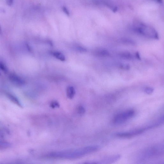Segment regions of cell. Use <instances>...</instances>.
Masks as SVG:
<instances>
[{
  "instance_id": "obj_1",
  "label": "cell",
  "mask_w": 164,
  "mask_h": 164,
  "mask_svg": "<svg viewBox=\"0 0 164 164\" xmlns=\"http://www.w3.org/2000/svg\"><path fill=\"white\" fill-rule=\"evenodd\" d=\"M99 146H87L81 149L49 153L44 156L48 158L73 159L80 158L87 154L96 152L100 149Z\"/></svg>"
},
{
  "instance_id": "obj_2",
  "label": "cell",
  "mask_w": 164,
  "mask_h": 164,
  "mask_svg": "<svg viewBox=\"0 0 164 164\" xmlns=\"http://www.w3.org/2000/svg\"><path fill=\"white\" fill-rule=\"evenodd\" d=\"M135 32L144 36L155 39L159 38L158 34L154 28L140 22H136L132 26Z\"/></svg>"
},
{
  "instance_id": "obj_3",
  "label": "cell",
  "mask_w": 164,
  "mask_h": 164,
  "mask_svg": "<svg viewBox=\"0 0 164 164\" xmlns=\"http://www.w3.org/2000/svg\"><path fill=\"white\" fill-rule=\"evenodd\" d=\"M135 112L133 110H130L123 112L116 115L113 122L115 124H120L127 121L134 116Z\"/></svg>"
},
{
  "instance_id": "obj_4",
  "label": "cell",
  "mask_w": 164,
  "mask_h": 164,
  "mask_svg": "<svg viewBox=\"0 0 164 164\" xmlns=\"http://www.w3.org/2000/svg\"><path fill=\"white\" fill-rule=\"evenodd\" d=\"M146 131L145 128L136 129L126 132H118L115 134L116 136L121 138H129L140 135Z\"/></svg>"
},
{
  "instance_id": "obj_5",
  "label": "cell",
  "mask_w": 164,
  "mask_h": 164,
  "mask_svg": "<svg viewBox=\"0 0 164 164\" xmlns=\"http://www.w3.org/2000/svg\"><path fill=\"white\" fill-rule=\"evenodd\" d=\"M9 78L12 83L17 85L23 86L26 83V81L22 78L15 74H10Z\"/></svg>"
},
{
  "instance_id": "obj_6",
  "label": "cell",
  "mask_w": 164,
  "mask_h": 164,
  "mask_svg": "<svg viewBox=\"0 0 164 164\" xmlns=\"http://www.w3.org/2000/svg\"><path fill=\"white\" fill-rule=\"evenodd\" d=\"M121 157L119 154L116 155L108 156L105 157L99 162H97V163L111 164L117 161Z\"/></svg>"
},
{
  "instance_id": "obj_7",
  "label": "cell",
  "mask_w": 164,
  "mask_h": 164,
  "mask_svg": "<svg viewBox=\"0 0 164 164\" xmlns=\"http://www.w3.org/2000/svg\"><path fill=\"white\" fill-rule=\"evenodd\" d=\"M98 2L102 5H105L113 12L117 11V7L114 4L109 0H97Z\"/></svg>"
},
{
  "instance_id": "obj_8",
  "label": "cell",
  "mask_w": 164,
  "mask_h": 164,
  "mask_svg": "<svg viewBox=\"0 0 164 164\" xmlns=\"http://www.w3.org/2000/svg\"><path fill=\"white\" fill-rule=\"evenodd\" d=\"M76 92L74 88L72 86H69L67 90V96L69 99H72L74 97Z\"/></svg>"
},
{
  "instance_id": "obj_9",
  "label": "cell",
  "mask_w": 164,
  "mask_h": 164,
  "mask_svg": "<svg viewBox=\"0 0 164 164\" xmlns=\"http://www.w3.org/2000/svg\"><path fill=\"white\" fill-rule=\"evenodd\" d=\"M6 95H7L8 98L11 100L12 102L16 104L18 106L22 107L21 104L16 97L12 95V94L8 93H6Z\"/></svg>"
},
{
  "instance_id": "obj_10",
  "label": "cell",
  "mask_w": 164,
  "mask_h": 164,
  "mask_svg": "<svg viewBox=\"0 0 164 164\" xmlns=\"http://www.w3.org/2000/svg\"><path fill=\"white\" fill-rule=\"evenodd\" d=\"M53 56L55 58L62 61L65 60V57L64 55L62 53L58 52L55 51L52 53Z\"/></svg>"
},
{
  "instance_id": "obj_11",
  "label": "cell",
  "mask_w": 164,
  "mask_h": 164,
  "mask_svg": "<svg viewBox=\"0 0 164 164\" xmlns=\"http://www.w3.org/2000/svg\"><path fill=\"white\" fill-rule=\"evenodd\" d=\"M119 56L122 58L127 60H132L133 56L131 53L128 52H123L120 54Z\"/></svg>"
},
{
  "instance_id": "obj_12",
  "label": "cell",
  "mask_w": 164,
  "mask_h": 164,
  "mask_svg": "<svg viewBox=\"0 0 164 164\" xmlns=\"http://www.w3.org/2000/svg\"><path fill=\"white\" fill-rule=\"evenodd\" d=\"M98 56H107L110 55L109 53L106 49H101L97 51V52Z\"/></svg>"
},
{
  "instance_id": "obj_13",
  "label": "cell",
  "mask_w": 164,
  "mask_h": 164,
  "mask_svg": "<svg viewBox=\"0 0 164 164\" xmlns=\"http://www.w3.org/2000/svg\"><path fill=\"white\" fill-rule=\"evenodd\" d=\"M10 146V144L7 142L0 141V150L7 149Z\"/></svg>"
},
{
  "instance_id": "obj_14",
  "label": "cell",
  "mask_w": 164,
  "mask_h": 164,
  "mask_svg": "<svg viewBox=\"0 0 164 164\" xmlns=\"http://www.w3.org/2000/svg\"><path fill=\"white\" fill-rule=\"evenodd\" d=\"M121 41L122 42L128 44L134 45L135 44L133 40L128 38H122Z\"/></svg>"
},
{
  "instance_id": "obj_15",
  "label": "cell",
  "mask_w": 164,
  "mask_h": 164,
  "mask_svg": "<svg viewBox=\"0 0 164 164\" xmlns=\"http://www.w3.org/2000/svg\"><path fill=\"white\" fill-rule=\"evenodd\" d=\"M0 70L2 71L5 73H7L8 71L7 67L2 62H0Z\"/></svg>"
},
{
  "instance_id": "obj_16",
  "label": "cell",
  "mask_w": 164,
  "mask_h": 164,
  "mask_svg": "<svg viewBox=\"0 0 164 164\" xmlns=\"http://www.w3.org/2000/svg\"><path fill=\"white\" fill-rule=\"evenodd\" d=\"M78 113L80 115H83L85 112V109L82 106L78 107L77 109Z\"/></svg>"
},
{
  "instance_id": "obj_17",
  "label": "cell",
  "mask_w": 164,
  "mask_h": 164,
  "mask_svg": "<svg viewBox=\"0 0 164 164\" xmlns=\"http://www.w3.org/2000/svg\"><path fill=\"white\" fill-rule=\"evenodd\" d=\"M153 88L151 87H147L145 88L144 91L145 93L149 95L152 94L154 91Z\"/></svg>"
},
{
  "instance_id": "obj_18",
  "label": "cell",
  "mask_w": 164,
  "mask_h": 164,
  "mask_svg": "<svg viewBox=\"0 0 164 164\" xmlns=\"http://www.w3.org/2000/svg\"><path fill=\"white\" fill-rule=\"evenodd\" d=\"M50 107L53 108H59L60 105L59 103L56 101H53L50 105Z\"/></svg>"
},
{
  "instance_id": "obj_19",
  "label": "cell",
  "mask_w": 164,
  "mask_h": 164,
  "mask_svg": "<svg viewBox=\"0 0 164 164\" xmlns=\"http://www.w3.org/2000/svg\"><path fill=\"white\" fill-rule=\"evenodd\" d=\"M151 1L155 2L159 4H162L163 3V0H151Z\"/></svg>"
},
{
  "instance_id": "obj_20",
  "label": "cell",
  "mask_w": 164,
  "mask_h": 164,
  "mask_svg": "<svg viewBox=\"0 0 164 164\" xmlns=\"http://www.w3.org/2000/svg\"><path fill=\"white\" fill-rule=\"evenodd\" d=\"M136 57L138 59H140V55H139V54L137 52L136 54Z\"/></svg>"
},
{
  "instance_id": "obj_21",
  "label": "cell",
  "mask_w": 164,
  "mask_h": 164,
  "mask_svg": "<svg viewBox=\"0 0 164 164\" xmlns=\"http://www.w3.org/2000/svg\"><path fill=\"white\" fill-rule=\"evenodd\" d=\"M13 0H8V4L9 5H11L13 3Z\"/></svg>"
}]
</instances>
